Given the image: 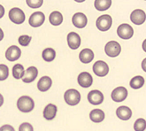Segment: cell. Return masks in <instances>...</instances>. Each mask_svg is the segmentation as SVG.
Here are the masks:
<instances>
[{
    "instance_id": "obj_1",
    "label": "cell",
    "mask_w": 146,
    "mask_h": 131,
    "mask_svg": "<svg viewBox=\"0 0 146 131\" xmlns=\"http://www.w3.org/2000/svg\"><path fill=\"white\" fill-rule=\"evenodd\" d=\"M17 106H18V109L22 112H29L34 109L35 103H34V100L29 96H23V97H21L18 99V101H17Z\"/></svg>"
},
{
    "instance_id": "obj_2",
    "label": "cell",
    "mask_w": 146,
    "mask_h": 131,
    "mask_svg": "<svg viewBox=\"0 0 146 131\" xmlns=\"http://www.w3.org/2000/svg\"><path fill=\"white\" fill-rule=\"evenodd\" d=\"M64 99L67 104L74 106L79 104L81 100V94L78 90H76L74 89L67 90L64 94Z\"/></svg>"
},
{
    "instance_id": "obj_3",
    "label": "cell",
    "mask_w": 146,
    "mask_h": 131,
    "mask_svg": "<svg viewBox=\"0 0 146 131\" xmlns=\"http://www.w3.org/2000/svg\"><path fill=\"white\" fill-rule=\"evenodd\" d=\"M121 47L119 45V43L115 41H110L108 42L106 47H105V51L107 56L111 58H115L117 57L119 53H121Z\"/></svg>"
},
{
    "instance_id": "obj_4",
    "label": "cell",
    "mask_w": 146,
    "mask_h": 131,
    "mask_svg": "<svg viewBox=\"0 0 146 131\" xmlns=\"http://www.w3.org/2000/svg\"><path fill=\"white\" fill-rule=\"evenodd\" d=\"M117 35L121 39H130L134 35V29L130 25L127 23L119 25L117 29Z\"/></svg>"
},
{
    "instance_id": "obj_5",
    "label": "cell",
    "mask_w": 146,
    "mask_h": 131,
    "mask_svg": "<svg viewBox=\"0 0 146 131\" xmlns=\"http://www.w3.org/2000/svg\"><path fill=\"white\" fill-rule=\"evenodd\" d=\"M111 23H113L111 17L108 14H105L98 17L96 24L97 28L100 31H107L111 27Z\"/></svg>"
},
{
    "instance_id": "obj_6",
    "label": "cell",
    "mask_w": 146,
    "mask_h": 131,
    "mask_svg": "<svg viewBox=\"0 0 146 131\" xmlns=\"http://www.w3.org/2000/svg\"><path fill=\"white\" fill-rule=\"evenodd\" d=\"M25 14L20 8H13L9 12V19L15 24H21L25 21Z\"/></svg>"
},
{
    "instance_id": "obj_7",
    "label": "cell",
    "mask_w": 146,
    "mask_h": 131,
    "mask_svg": "<svg viewBox=\"0 0 146 131\" xmlns=\"http://www.w3.org/2000/svg\"><path fill=\"white\" fill-rule=\"evenodd\" d=\"M93 72L99 77H104L109 72V66L105 61L98 60L93 65Z\"/></svg>"
},
{
    "instance_id": "obj_8",
    "label": "cell",
    "mask_w": 146,
    "mask_h": 131,
    "mask_svg": "<svg viewBox=\"0 0 146 131\" xmlns=\"http://www.w3.org/2000/svg\"><path fill=\"white\" fill-rule=\"evenodd\" d=\"M45 21V16L42 12H36L31 14L29 18V25L33 28H38L42 25Z\"/></svg>"
},
{
    "instance_id": "obj_9",
    "label": "cell",
    "mask_w": 146,
    "mask_h": 131,
    "mask_svg": "<svg viewBox=\"0 0 146 131\" xmlns=\"http://www.w3.org/2000/svg\"><path fill=\"white\" fill-rule=\"evenodd\" d=\"M111 97L115 102H122L127 97V90L125 87H118L113 90Z\"/></svg>"
},
{
    "instance_id": "obj_10",
    "label": "cell",
    "mask_w": 146,
    "mask_h": 131,
    "mask_svg": "<svg viewBox=\"0 0 146 131\" xmlns=\"http://www.w3.org/2000/svg\"><path fill=\"white\" fill-rule=\"evenodd\" d=\"M88 100L91 104L98 106L104 101V95L99 90H91L88 94Z\"/></svg>"
},
{
    "instance_id": "obj_11",
    "label": "cell",
    "mask_w": 146,
    "mask_h": 131,
    "mask_svg": "<svg viewBox=\"0 0 146 131\" xmlns=\"http://www.w3.org/2000/svg\"><path fill=\"white\" fill-rule=\"evenodd\" d=\"M72 22L74 24V27L77 29H83L85 28V26L87 25L88 20L87 17L82 13H76L72 18Z\"/></svg>"
},
{
    "instance_id": "obj_12",
    "label": "cell",
    "mask_w": 146,
    "mask_h": 131,
    "mask_svg": "<svg viewBox=\"0 0 146 131\" xmlns=\"http://www.w3.org/2000/svg\"><path fill=\"white\" fill-rule=\"evenodd\" d=\"M67 43L71 50L78 49L81 45V37L77 33L70 32L67 35Z\"/></svg>"
},
{
    "instance_id": "obj_13",
    "label": "cell",
    "mask_w": 146,
    "mask_h": 131,
    "mask_svg": "<svg viewBox=\"0 0 146 131\" xmlns=\"http://www.w3.org/2000/svg\"><path fill=\"white\" fill-rule=\"evenodd\" d=\"M130 20L135 25H142L146 20V14L141 9H136L130 14Z\"/></svg>"
},
{
    "instance_id": "obj_14",
    "label": "cell",
    "mask_w": 146,
    "mask_h": 131,
    "mask_svg": "<svg viewBox=\"0 0 146 131\" xmlns=\"http://www.w3.org/2000/svg\"><path fill=\"white\" fill-rule=\"evenodd\" d=\"M77 81L80 86L83 87V88H89L92 85L93 82V78L91 74L88 72H82L78 75Z\"/></svg>"
},
{
    "instance_id": "obj_15",
    "label": "cell",
    "mask_w": 146,
    "mask_h": 131,
    "mask_svg": "<svg viewBox=\"0 0 146 131\" xmlns=\"http://www.w3.org/2000/svg\"><path fill=\"white\" fill-rule=\"evenodd\" d=\"M21 55V51L16 45L10 46L5 52V58L9 61H15L17 59H19Z\"/></svg>"
},
{
    "instance_id": "obj_16",
    "label": "cell",
    "mask_w": 146,
    "mask_h": 131,
    "mask_svg": "<svg viewBox=\"0 0 146 131\" xmlns=\"http://www.w3.org/2000/svg\"><path fill=\"white\" fill-rule=\"evenodd\" d=\"M37 74H38L37 68L36 66H29L25 71V74L22 77V81L26 83H30L36 80Z\"/></svg>"
},
{
    "instance_id": "obj_17",
    "label": "cell",
    "mask_w": 146,
    "mask_h": 131,
    "mask_svg": "<svg viewBox=\"0 0 146 131\" xmlns=\"http://www.w3.org/2000/svg\"><path fill=\"white\" fill-rule=\"evenodd\" d=\"M116 114L119 119H121L122 120H127L132 116V111L129 107L122 106H119L117 108Z\"/></svg>"
},
{
    "instance_id": "obj_18",
    "label": "cell",
    "mask_w": 146,
    "mask_h": 131,
    "mask_svg": "<svg viewBox=\"0 0 146 131\" xmlns=\"http://www.w3.org/2000/svg\"><path fill=\"white\" fill-rule=\"evenodd\" d=\"M57 106L52 104H49L44 110V118L47 120H51L56 117Z\"/></svg>"
},
{
    "instance_id": "obj_19",
    "label": "cell",
    "mask_w": 146,
    "mask_h": 131,
    "mask_svg": "<svg viewBox=\"0 0 146 131\" xmlns=\"http://www.w3.org/2000/svg\"><path fill=\"white\" fill-rule=\"evenodd\" d=\"M51 84H52V81L50 78L48 76H44L37 82V89L42 92H45L50 88Z\"/></svg>"
},
{
    "instance_id": "obj_20",
    "label": "cell",
    "mask_w": 146,
    "mask_h": 131,
    "mask_svg": "<svg viewBox=\"0 0 146 131\" xmlns=\"http://www.w3.org/2000/svg\"><path fill=\"white\" fill-rule=\"evenodd\" d=\"M79 59L81 62L84 64H88L93 60L94 53L90 49H83L79 54Z\"/></svg>"
},
{
    "instance_id": "obj_21",
    "label": "cell",
    "mask_w": 146,
    "mask_h": 131,
    "mask_svg": "<svg viewBox=\"0 0 146 131\" xmlns=\"http://www.w3.org/2000/svg\"><path fill=\"white\" fill-rule=\"evenodd\" d=\"M90 118L93 122H101L105 119V112L100 109H94L90 113Z\"/></svg>"
},
{
    "instance_id": "obj_22",
    "label": "cell",
    "mask_w": 146,
    "mask_h": 131,
    "mask_svg": "<svg viewBox=\"0 0 146 131\" xmlns=\"http://www.w3.org/2000/svg\"><path fill=\"white\" fill-rule=\"evenodd\" d=\"M49 21L51 25L58 26L63 22V15L59 12H52L49 16Z\"/></svg>"
},
{
    "instance_id": "obj_23",
    "label": "cell",
    "mask_w": 146,
    "mask_h": 131,
    "mask_svg": "<svg viewBox=\"0 0 146 131\" xmlns=\"http://www.w3.org/2000/svg\"><path fill=\"white\" fill-rule=\"evenodd\" d=\"M144 78L141 75H137L135 76L134 78H132L131 81H130V87L134 90H138L140 88L143 86L144 84Z\"/></svg>"
},
{
    "instance_id": "obj_24",
    "label": "cell",
    "mask_w": 146,
    "mask_h": 131,
    "mask_svg": "<svg viewBox=\"0 0 146 131\" xmlns=\"http://www.w3.org/2000/svg\"><path fill=\"white\" fill-rule=\"evenodd\" d=\"M111 5V0H96L94 5H95L96 9L98 11H106L109 9V7Z\"/></svg>"
},
{
    "instance_id": "obj_25",
    "label": "cell",
    "mask_w": 146,
    "mask_h": 131,
    "mask_svg": "<svg viewBox=\"0 0 146 131\" xmlns=\"http://www.w3.org/2000/svg\"><path fill=\"white\" fill-rule=\"evenodd\" d=\"M42 57L45 61H47V62H50V61L54 60L56 57V51L52 48H47L42 51Z\"/></svg>"
},
{
    "instance_id": "obj_26",
    "label": "cell",
    "mask_w": 146,
    "mask_h": 131,
    "mask_svg": "<svg viewBox=\"0 0 146 131\" xmlns=\"http://www.w3.org/2000/svg\"><path fill=\"white\" fill-rule=\"evenodd\" d=\"M25 74L24 67L21 64H16L13 67V75L15 79H21Z\"/></svg>"
},
{
    "instance_id": "obj_27",
    "label": "cell",
    "mask_w": 146,
    "mask_h": 131,
    "mask_svg": "<svg viewBox=\"0 0 146 131\" xmlns=\"http://www.w3.org/2000/svg\"><path fill=\"white\" fill-rule=\"evenodd\" d=\"M146 128V121L145 120L140 118L137 119L134 124V129L135 131H144Z\"/></svg>"
},
{
    "instance_id": "obj_28",
    "label": "cell",
    "mask_w": 146,
    "mask_h": 131,
    "mask_svg": "<svg viewBox=\"0 0 146 131\" xmlns=\"http://www.w3.org/2000/svg\"><path fill=\"white\" fill-rule=\"evenodd\" d=\"M9 75V69L5 65H0V81H5Z\"/></svg>"
},
{
    "instance_id": "obj_29",
    "label": "cell",
    "mask_w": 146,
    "mask_h": 131,
    "mask_svg": "<svg viewBox=\"0 0 146 131\" xmlns=\"http://www.w3.org/2000/svg\"><path fill=\"white\" fill-rule=\"evenodd\" d=\"M42 4V0H27V5L31 8H39Z\"/></svg>"
},
{
    "instance_id": "obj_30",
    "label": "cell",
    "mask_w": 146,
    "mask_h": 131,
    "mask_svg": "<svg viewBox=\"0 0 146 131\" xmlns=\"http://www.w3.org/2000/svg\"><path fill=\"white\" fill-rule=\"evenodd\" d=\"M32 37L29 36H21L19 37V43L21 46H28L31 41Z\"/></svg>"
},
{
    "instance_id": "obj_31",
    "label": "cell",
    "mask_w": 146,
    "mask_h": 131,
    "mask_svg": "<svg viewBox=\"0 0 146 131\" xmlns=\"http://www.w3.org/2000/svg\"><path fill=\"white\" fill-rule=\"evenodd\" d=\"M19 131H34V128H33V127H32V125L30 123L24 122V123H22L20 126Z\"/></svg>"
},
{
    "instance_id": "obj_32",
    "label": "cell",
    "mask_w": 146,
    "mask_h": 131,
    "mask_svg": "<svg viewBox=\"0 0 146 131\" xmlns=\"http://www.w3.org/2000/svg\"><path fill=\"white\" fill-rule=\"evenodd\" d=\"M0 131H15L11 125H4L0 128Z\"/></svg>"
},
{
    "instance_id": "obj_33",
    "label": "cell",
    "mask_w": 146,
    "mask_h": 131,
    "mask_svg": "<svg viewBox=\"0 0 146 131\" xmlns=\"http://www.w3.org/2000/svg\"><path fill=\"white\" fill-rule=\"evenodd\" d=\"M4 14H5V8L3 7V5H0V19L4 16Z\"/></svg>"
},
{
    "instance_id": "obj_34",
    "label": "cell",
    "mask_w": 146,
    "mask_h": 131,
    "mask_svg": "<svg viewBox=\"0 0 146 131\" xmlns=\"http://www.w3.org/2000/svg\"><path fill=\"white\" fill-rule=\"evenodd\" d=\"M142 68L144 72H146V58L143 60V62H142Z\"/></svg>"
},
{
    "instance_id": "obj_35",
    "label": "cell",
    "mask_w": 146,
    "mask_h": 131,
    "mask_svg": "<svg viewBox=\"0 0 146 131\" xmlns=\"http://www.w3.org/2000/svg\"><path fill=\"white\" fill-rule=\"evenodd\" d=\"M3 104H4V98H3V96L0 94V106H2Z\"/></svg>"
},
{
    "instance_id": "obj_36",
    "label": "cell",
    "mask_w": 146,
    "mask_h": 131,
    "mask_svg": "<svg viewBox=\"0 0 146 131\" xmlns=\"http://www.w3.org/2000/svg\"><path fill=\"white\" fill-rule=\"evenodd\" d=\"M3 38H4V32L1 29H0V41H2Z\"/></svg>"
},
{
    "instance_id": "obj_37",
    "label": "cell",
    "mask_w": 146,
    "mask_h": 131,
    "mask_svg": "<svg viewBox=\"0 0 146 131\" xmlns=\"http://www.w3.org/2000/svg\"><path fill=\"white\" fill-rule=\"evenodd\" d=\"M142 47H143V50L146 52V39L143 41V45H142Z\"/></svg>"
}]
</instances>
